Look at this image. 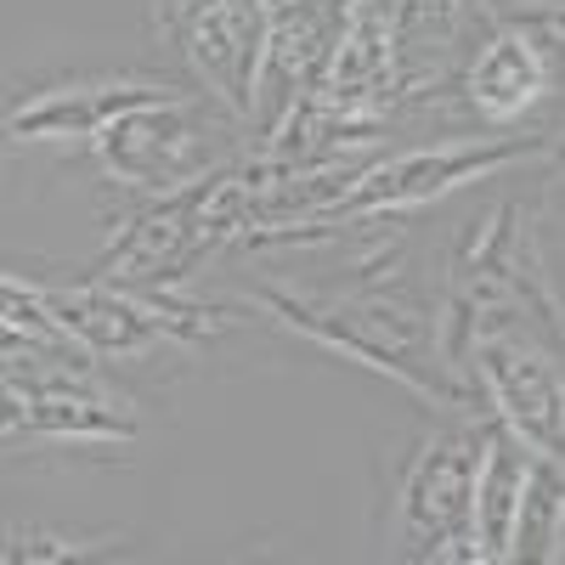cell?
<instances>
[{
	"label": "cell",
	"mask_w": 565,
	"mask_h": 565,
	"mask_svg": "<svg viewBox=\"0 0 565 565\" xmlns=\"http://www.w3.org/2000/svg\"><path fill=\"white\" fill-rule=\"evenodd\" d=\"M559 141L554 136H498V141H441V148H413V153H391V159H373L351 193L317 215V221H373V215H396L413 204H430L441 193L463 181H487L521 159H543L554 153Z\"/></svg>",
	"instance_id": "obj_5"
},
{
	"label": "cell",
	"mask_w": 565,
	"mask_h": 565,
	"mask_svg": "<svg viewBox=\"0 0 565 565\" xmlns=\"http://www.w3.org/2000/svg\"><path fill=\"white\" fill-rule=\"evenodd\" d=\"M554 85V57L548 45L526 29H498L463 68L458 103L481 125H514L543 90Z\"/></svg>",
	"instance_id": "obj_12"
},
{
	"label": "cell",
	"mask_w": 565,
	"mask_h": 565,
	"mask_svg": "<svg viewBox=\"0 0 565 565\" xmlns=\"http://www.w3.org/2000/svg\"><path fill=\"white\" fill-rule=\"evenodd\" d=\"M255 300L277 322H289L295 334L340 356H356L362 367L391 373L413 396H430L463 413H492L481 380H469V373H458L441 356V317H430V306H418L402 289H385V282H356V289H282V282H260Z\"/></svg>",
	"instance_id": "obj_1"
},
{
	"label": "cell",
	"mask_w": 565,
	"mask_h": 565,
	"mask_svg": "<svg viewBox=\"0 0 565 565\" xmlns=\"http://www.w3.org/2000/svg\"><path fill=\"white\" fill-rule=\"evenodd\" d=\"M175 97H186V90L153 85V79H74V85H52V90H40V97L18 103L7 130L18 141H68V136L97 141L114 119H125L136 108L175 103Z\"/></svg>",
	"instance_id": "obj_10"
},
{
	"label": "cell",
	"mask_w": 565,
	"mask_h": 565,
	"mask_svg": "<svg viewBox=\"0 0 565 565\" xmlns=\"http://www.w3.org/2000/svg\"><path fill=\"white\" fill-rule=\"evenodd\" d=\"M385 130H391L385 108H351V103H334L328 90H317V97H306L282 119L277 136H266V153L282 164H300V170L345 164L356 159V148H373Z\"/></svg>",
	"instance_id": "obj_14"
},
{
	"label": "cell",
	"mask_w": 565,
	"mask_h": 565,
	"mask_svg": "<svg viewBox=\"0 0 565 565\" xmlns=\"http://www.w3.org/2000/svg\"><path fill=\"white\" fill-rule=\"evenodd\" d=\"M492 418H503L532 452L565 463V373L532 328H487L469 356Z\"/></svg>",
	"instance_id": "obj_7"
},
{
	"label": "cell",
	"mask_w": 565,
	"mask_h": 565,
	"mask_svg": "<svg viewBox=\"0 0 565 565\" xmlns=\"http://www.w3.org/2000/svg\"><path fill=\"white\" fill-rule=\"evenodd\" d=\"M97 543H108V537H63V532H12V548H7V559H29V565H40V559H79V554H103Z\"/></svg>",
	"instance_id": "obj_20"
},
{
	"label": "cell",
	"mask_w": 565,
	"mask_h": 565,
	"mask_svg": "<svg viewBox=\"0 0 565 565\" xmlns=\"http://www.w3.org/2000/svg\"><path fill=\"white\" fill-rule=\"evenodd\" d=\"M498 29H526L543 45H565V0H487Z\"/></svg>",
	"instance_id": "obj_19"
},
{
	"label": "cell",
	"mask_w": 565,
	"mask_h": 565,
	"mask_svg": "<svg viewBox=\"0 0 565 565\" xmlns=\"http://www.w3.org/2000/svg\"><path fill=\"white\" fill-rule=\"evenodd\" d=\"M565 463L532 458V481L521 498V521H514V559H559L565 548Z\"/></svg>",
	"instance_id": "obj_18"
},
{
	"label": "cell",
	"mask_w": 565,
	"mask_h": 565,
	"mask_svg": "<svg viewBox=\"0 0 565 565\" xmlns=\"http://www.w3.org/2000/svg\"><path fill=\"white\" fill-rule=\"evenodd\" d=\"M164 34L226 114H255L271 7L266 0H164Z\"/></svg>",
	"instance_id": "obj_6"
},
{
	"label": "cell",
	"mask_w": 565,
	"mask_h": 565,
	"mask_svg": "<svg viewBox=\"0 0 565 565\" xmlns=\"http://www.w3.org/2000/svg\"><path fill=\"white\" fill-rule=\"evenodd\" d=\"M266 7H277V0H266Z\"/></svg>",
	"instance_id": "obj_21"
},
{
	"label": "cell",
	"mask_w": 565,
	"mask_h": 565,
	"mask_svg": "<svg viewBox=\"0 0 565 565\" xmlns=\"http://www.w3.org/2000/svg\"><path fill=\"white\" fill-rule=\"evenodd\" d=\"M492 424L458 436L424 441L407 463L402 492H396V548L407 559H463L476 565V487H481V458H487Z\"/></svg>",
	"instance_id": "obj_4"
},
{
	"label": "cell",
	"mask_w": 565,
	"mask_h": 565,
	"mask_svg": "<svg viewBox=\"0 0 565 565\" xmlns=\"http://www.w3.org/2000/svg\"><path fill=\"white\" fill-rule=\"evenodd\" d=\"M29 295L97 356H148V351H159L170 340L159 328V317L141 306L130 289H114V282H103V277L97 282H74V289L29 282Z\"/></svg>",
	"instance_id": "obj_13"
},
{
	"label": "cell",
	"mask_w": 565,
	"mask_h": 565,
	"mask_svg": "<svg viewBox=\"0 0 565 565\" xmlns=\"http://www.w3.org/2000/svg\"><path fill=\"white\" fill-rule=\"evenodd\" d=\"M328 97L351 108H385L402 97L396 85V40H391V0H362L351 34L340 45V63L328 74Z\"/></svg>",
	"instance_id": "obj_17"
},
{
	"label": "cell",
	"mask_w": 565,
	"mask_h": 565,
	"mask_svg": "<svg viewBox=\"0 0 565 565\" xmlns=\"http://www.w3.org/2000/svg\"><path fill=\"white\" fill-rule=\"evenodd\" d=\"M532 458L537 452L498 418L487 436V458H481V487H476V554H481V565L514 559V521H521Z\"/></svg>",
	"instance_id": "obj_16"
},
{
	"label": "cell",
	"mask_w": 565,
	"mask_h": 565,
	"mask_svg": "<svg viewBox=\"0 0 565 565\" xmlns=\"http://www.w3.org/2000/svg\"><path fill=\"white\" fill-rule=\"evenodd\" d=\"M57 436V441H130L141 424L125 396H114L97 373L57 380L40 391H7V436Z\"/></svg>",
	"instance_id": "obj_11"
},
{
	"label": "cell",
	"mask_w": 565,
	"mask_h": 565,
	"mask_svg": "<svg viewBox=\"0 0 565 565\" xmlns=\"http://www.w3.org/2000/svg\"><path fill=\"white\" fill-rule=\"evenodd\" d=\"M463 0H391V40H396V85L402 97H436L447 68L463 45Z\"/></svg>",
	"instance_id": "obj_15"
},
{
	"label": "cell",
	"mask_w": 565,
	"mask_h": 565,
	"mask_svg": "<svg viewBox=\"0 0 565 565\" xmlns=\"http://www.w3.org/2000/svg\"><path fill=\"white\" fill-rule=\"evenodd\" d=\"M97 159L114 181L148 186V193H175V186L221 170L215 159V130L193 97H175L159 108H136L114 119L97 136Z\"/></svg>",
	"instance_id": "obj_9"
},
{
	"label": "cell",
	"mask_w": 565,
	"mask_h": 565,
	"mask_svg": "<svg viewBox=\"0 0 565 565\" xmlns=\"http://www.w3.org/2000/svg\"><path fill=\"white\" fill-rule=\"evenodd\" d=\"M487 328H532L554 356H565V300L554 295L532 210L521 199L492 204L463 232L452 255V289L441 306V356L469 373V356Z\"/></svg>",
	"instance_id": "obj_2"
},
{
	"label": "cell",
	"mask_w": 565,
	"mask_h": 565,
	"mask_svg": "<svg viewBox=\"0 0 565 565\" xmlns=\"http://www.w3.org/2000/svg\"><path fill=\"white\" fill-rule=\"evenodd\" d=\"M289 170L282 159L260 153L244 164H221L199 181L159 193V204L136 210L125 232L108 244L97 277L114 289H181L199 260H210L226 238H244L260 215L266 186Z\"/></svg>",
	"instance_id": "obj_3"
},
{
	"label": "cell",
	"mask_w": 565,
	"mask_h": 565,
	"mask_svg": "<svg viewBox=\"0 0 565 565\" xmlns=\"http://www.w3.org/2000/svg\"><path fill=\"white\" fill-rule=\"evenodd\" d=\"M362 0H277L271 29H266V57H260V85H255V114L266 136L282 130L306 97L328 90V74L340 63V45L351 34Z\"/></svg>",
	"instance_id": "obj_8"
}]
</instances>
